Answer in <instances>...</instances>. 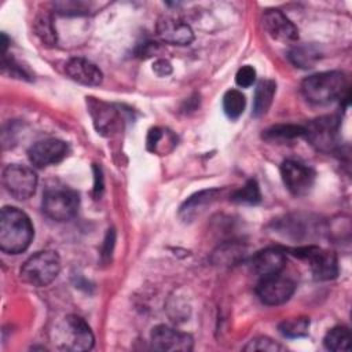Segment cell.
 I'll return each mask as SVG.
<instances>
[{
	"instance_id": "obj_1",
	"label": "cell",
	"mask_w": 352,
	"mask_h": 352,
	"mask_svg": "<svg viewBox=\"0 0 352 352\" xmlns=\"http://www.w3.org/2000/svg\"><path fill=\"white\" fill-rule=\"evenodd\" d=\"M33 224L18 208L4 206L0 213V249L8 254L25 252L33 239Z\"/></svg>"
},
{
	"instance_id": "obj_2",
	"label": "cell",
	"mask_w": 352,
	"mask_h": 352,
	"mask_svg": "<svg viewBox=\"0 0 352 352\" xmlns=\"http://www.w3.org/2000/svg\"><path fill=\"white\" fill-rule=\"evenodd\" d=\"M302 96L312 104H327L336 99H348V80L342 72H322L301 82Z\"/></svg>"
},
{
	"instance_id": "obj_3",
	"label": "cell",
	"mask_w": 352,
	"mask_h": 352,
	"mask_svg": "<svg viewBox=\"0 0 352 352\" xmlns=\"http://www.w3.org/2000/svg\"><path fill=\"white\" fill-rule=\"evenodd\" d=\"M54 333V344L60 351H89L95 342L91 327L77 315H67L63 318L55 327Z\"/></svg>"
},
{
	"instance_id": "obj_4",
	"label": "cell",
	"mask_w": 352,
	"mask_h": 352,
	"mask_svg": "<svg viewBox=\"0 0 352 352\" xmlns=\"http://www.w3.org/2000/svg\"><path fill=\"white\" fill-rule=\"evenodd\" d=\"M60 271L59 254L54 250H41L30 256L21 268V278L34 287H44L52 283Z\"/></svg>"
},
{
	"instance_id": "obj_5",
	"label": "cell",
	"mask_w": 352,
	"mask_h": 352,
	"mask_svg": "<svg viewBox=\"0 0 352 352\" xmlns=\"http://www.w3.org/2000/svg\"><path fill=\"white\" fill-rule=\"evenodd\" d=\"M78 192L65 184L48 186L43 194V212L52 220L69 221L78 210Z\"/></svg>"
},
{
	"instance_id": "obj_6",
	"label": "cell",
	"mask_w": 352,
	"mask_h": 352,
	"mask_svg": "<svg viewBox=\"0 0 352 352\" xmlns=\"http://www.w3.org/2000/svg\"><path fill=\"white\" fill-rule=\"evenodd\" d=\"M3 186L11 197L25 201L36 191L37 175L29 166L11 164L3 170Z\"/></svg>"
},
{
	"instance_id": "obj_7",
	"label": "cell",
	"mask_w": 352,
	"mask_h": 352,
	"mask_svg": "<svg viewBox=\"0 0 352 352\" xmlns=\"http://www.w3.org/2000/svg\"><path fill=\"white\" fill-rule=\"evenodd\" d=\"M292 253L296 257L309 263L311 272L316 280H330L338 275L337 257L333 252L318 246H304L293 249Z\"/></svg>"
},
{
	"instance_id": "obj_8",
	"label": "cell",
	"mask_w": 352,
	"mask_h": 352,
	"mask_svg": "<svg viewBox=\"0 0 352 352\" xmlns=\"http://www.w3.org/2000/svg\"><path fill=\"white\" fill-rule=\"evenodd\" d=\"M280 176L286 188L296 197L307 195L312 190L316 179V173L312 168L294 160L282 162Z\"/></svg>"
},
{
	"instance_id": "obj_9",
	"label": "cell",
	"mask_w": 352,
	"mask_h": 352,
	"mask_svg": "<svg viewBox=\"0 0 352 352\" xmlns=\"http://www.w3.org/2000/svg\"><path fill=\"white\" fill-rule=\"evenodd\" d=\"M305 128V136L309 143L320 151L329 153L337 147L340 121L337 117L324 116L311 121Z\"/></svg>"
},
{
	"instance_id": "obj_10",
	"label": "cell",
	"mask_w": 352,
	"mask_h": 352,
	"mask_svg": "<svg viewBox=\"0 0 352 352\" xmlns=\"http://www.w3.org/2000/svg\"><path fill=\"white\" fill-rule=\"evenodd\" d=\"M69 153V144L60 139H44L36 142L28 150V157L34 168L43 169L60 162Z\"/></svg>"
},
{
	"instance_id": "obj_11",
	"label": "cell",
	"mask_w": 352,
	"mask_h": 352,
	"mask_svg": "<svg viewBox=\"0 0 352 352\" xmlns=\"http://www.w3.org/2000/svg\"><path fill=\"white\" fill-rule=\"evenodd\" d=\"M294 290V282L286 276H280V274L261 278L256 287L258 298L267 305H280L289 301Z\"/></svg>"
},
{
	"instance_id": "obj_12",
	"label": "cell",
	"mask_w": 352,
	"mask_h": 352,
	"mask_svg": "<svg viewBox=\"0 0 352 352\" xmlns=\"http://www.w3.org/2000/svg\"><path fill=\"white\" fill-rule=\"evenodd\" d=\"M151 346L157 351L168 352H188L194 346V340L190 334L179 331L165 324H158L150 334Z\"/></svg>"
},
{
	"instance_id": "obj_13",
	"label": "cell",
	"mask_w": 352,
	"mask_h": 352,
	"mask_svg": "<svg viewBox=\"0 0 352 352\" xmlns=\"http://www.w3.org/2000/svg\"><path fill=\"white\" fill-rule=\"evenodd\" d=\"M263 28L271 38L280 43H293L298 38L297 26L279 10H267L264 12Z\"/></svg>"
},
{
	"instance_id": "obj_14",
	"label": "cell",
	"mask_w": 352,
	"mask_h": 352,
	"mask_svg": "<svg viewBox=\"0 0 352 352\" xmlns=\"http://www.w3.org/2000/svg\"><path fill=\"white\" fill-rule=\"evenodd\" d=\"M157 37L172 45H188L194 40V32L188 23L173 16H164L155 26Z\"/></svg>"
},
{
	"instance_id": "obj_15",
	"label": "cell",
	"mask_w": 352,
	"mask_h": 352,
	"mask_svg": "<svg viewBox=\"0 0 352 352\" xmlns=\"http://www.w3.org/2000/svg\"><path fill=\"white\" fill-rule=\"evenodd\" d=\"M286 265V254L278 248H267L257 252L252 258L253 272L261 278L278 275Z\"/></svg>"
},
{
	"instance_id": "obj_16",
	"label": "cell",
	"mask_w": 352,
	"mask_h": 352,
	"mask_svg": "<svg viewBox=\"0 0 352 352\" xmlns=\"http://www.w3.org/2000/svg\"><path fill=\"white\" fill-rule=\"evenodd\" d=\"M65 72L70 80L85 87H96L103 80L100 69L85 58L69 59L65 66Z\"/></svg>"
},
{
	"instance_id": "obj_17",
	"label": "cell",
	"mask_w": 352,
	"mask_h": 352,
	"mask_svg": "<svg viewBox=\"0 0 352 352\" xmlns=\"http://www.w3.org/2000/svg\"><path fill=\"white\" fill-rule=\"evenodd\" d=\"M91 116L96 131L102 135H111L120 126V113L116 107L100 100H91Z\"/></svg>"
},
{
	"instance_id": "obj_18",
	"label": "cell",
	"mask_w": 352,
	"mask_h": 352,
	"mask_svg": "<svg viewBox=\"0 0 352 352\" xmlns=\"http://www.w3.org/2000/svg\"><path fill=\"white\" fill-rule=\"evenodd\" d=\"M220 190L210 188V190H202L199 192H195L190 198L186 199V202L180 206V217L184 221H191L195 219V216L204 210L208 205H210L213 201H216L220 195Z\"/></svg>"
},
{
	"instance_id": "obj_19",
	"label": "cell",
	"mask_w": 352,
	"mask_h": 352,
	"mask_svg": "<svg viewBox=\"0 0 352 352\" xmlns=\"http://www.w3.org/2000/svg\"><path fill=\"white\" fill-rule=\"evenodd\" d=\"M275 92H276V84L274 80L264 78V80L258 81V84L256 85L254 98H253L252 114L254 117H261L270 110L274 96H275Z\"/></svg>"
},
{
	"instance_id": "obj_20",
	"label": "cell",
	"mask_w": 352,
	"mask_h": 352,
	"mask_svg": "<svg viewBox=\"0 0 352 352\" xmlns=\"http://www.w3.org/2000/svg\"><path fill=\"white\" fill-rule=\"evenodd\" d=\"M351 341L352 337L349 329L345 326H336L326 333L323 345L333 352H348L351 351Z\"/></svg>"
},
{
	"instance_id": "obj_21",
	"label": "cell",
	"mask_w": 352,
	"mask_h": 352,
	"mask_svg": "<svg viewBox=\"0 0 352 352\" xmlns=\"http://www.w3.org/2000/svg\"><path fill=\"white\" fill-rule=\"evenodd\" d=\"M305 128L294 124H278L265 129L263 138L270 142H289L296 138H304Z\"/></svg>"
},
{
	"instance_id": "obj_22",
	"label": "cell",
	"mask_w": 352,
	"mask_h": 352,
	"mask_svg": "<svg viewBox=\"0 0 352 352\" xmlns=\"http://www.w3.org/2000/svg\"><path fill=\"white\" fill-rule=\"evenodd\" d=\"M289 58L294 66L301 69H309V67H314V65L319 60L320 54L316 47L311 44H301V45H296L290 51Z\"/></svg>"
},
{
	"instance_id": "obj_23",
	"label": "cell",
	"mask_w": 352,
	"mask_h": 352,
	"mask_svg": "<svg viewBox=\"0 0 352 352\" xmlns=\"http://www.w3.org/2000/svg\"><path fill=\"white\" fill-rule=\"evenodd\" d=\"M309 319L307 316H296L283 319L278 324L279 333L286 338H300L308 334Z\"/></svg>"
},
{
	"instance_id": "obj_24",
	"label": "cell",
	"mask_w": 352,
	"mask_h": 352,
	"mask_svg": "<svg viewBox=\"0 0 352 352\" xmlns=\"http://www.w3.org/2000/svg\"><path fill=\"white\" fill-rule=\"evenodd\" d=\"M34 32L44 45H55L56 32L52 23V18L47 12H41L34 18Z\"/></svg>"
},
{
	"instance_id": "obj_25",
	"label": "cell",
	"mask_w": 352,
	"mask_h": 352,
	"mask_svg": "<svg viewBox=\"0 0 352 352\" xmlns=\"http://www.w3.org/2000/svg\"><path fill=\"white\" fill-rule=\"evenodd\" d=\"M246 98L239 89H228L223 96V110L231 120H236L245 110Z\"/></svg>"
},
{
	"instance_id": "obj_26",
	"label": "cell",
	"mask_w": 352,
	"mask_h": 352,
	"mask_svg": "<svg viewBox=\"0 0 352 352\" xmlns=\"http://www.w3.org/2000/svg\"><path fill=\"white\" fill-rule=\"evenodd\" d=\"M231 201L239 205H257L261 201V192L257 182L250 179L245 183V186L236 190L231 195Z\"/></svg>"
},
{
	"instance_id": "obj_27",
	"label": "cell",
	"mask_w": 352,
	"mask_h": 352,
	"mask_svg": "<svg viewBox=\"0 0 352 352\" xmlns=\"http://www.w3.org/2000/svg\"><path fill=\"white\" fill-rule=\"evenodd\" d=\"M245 351H265V352H278V351H283V346L280 344H278L276 341H274L270 337H256L253 340H250L245 348Z\"/></svg>"
},
{
	"instance_id": "obj_28",
	"label": "cell",
	"mask_w": 352,
	"mask_h": 352,
	"mask_svg": "<svg viewBox=\"0 0 352 352\" xmlns=\"http://www.w3.org/2000/svg\"><path fill=\"white\" fill-rule=\"evenodd\" d=\"M256 81V70L250 65H245L238 69L235 74V82L241 88H249Z\"/></svg>"
},
{
	"instance_id": "obj_29",
	"label": "cell",
	"mask_w": 352,
	"mask_h": 352,
	"mask_svg": "<svg viewBox=\"0 0 352 352\" xmlns=\"http://www.w3.org/2000/svg\"><path fill=\"white\" fill-rule=\"evenodd\" d=\"M166 135H168V132L164 128H153V129H150V132L147 135V142H146L147 148L150 151H153V153L160 151L161 142L164 139H166Z\"/></svg>"
},
{
	"instance_id": "obj_30",
	"label": "cell",
	"mask_w": 352,
	"mask_h": 352,
	"mask_svg": "<svg viewBox=\"0 0 352 352\" xmlns=\"http://www.w3.org/2000/svg\"><path fill=\"white\" fill-rule=\"evenodd\" d=\"M55 7L59 10L58 12L66 14V15H80V14H87L85 7L82 3H76V1H66V3H56Z\"/></svg>"
},
{
	"instance_id": "obj_31",
	"label": "cell",
	"mask_w": 352,
	"mask_h": 352,
	"mask_svg": "<svg viewBox=\"0 0 352 352\" xmlns=\"http://www.w3.org/2000/svg\"><path fill=\"white\" fill-rule=\"evenodd\" d=\"M153 72L158 77H166V76H169L172 73V65L166 59H157L153 63Z\"/></svg>"
},
{
	"instance_id": "obj_32",
	"label": "cell",
	"mask_w": 352,
	"mask_h": 352,
	"mask_svg": "<svg viewBox=\"0 0 352 352\" xmlns=\"http://www.w3.org/2000/svg\"><path fill=\"white\" fill-rule=\"evenodd\" d=\"M155 48H157V44H155V43H151V41L143 43V44H140V45H139L138 56H140V58L151 56V55L155 52Z\"/></svg>"
},
{
	"instance_id": "obj_33",
	"label": "cell",
	"mask_w": 352,
	"mask_h": 352,
	"mask_svg": "<svg viewBox=\"0 0 352 352\" xmlns=\"http://www.w3.org/2000/svg\"><path fill=\"white\" fill-rule=\"evenodd\" d=\"M114 236H116L114 230H109V232L106 235V239H104V245H103L104 246L103 253H102L103 257H110V254L113 252V246H114Z\"/></svg>"
},
{
	"instance_id": "obj_34",
	"label": "cell",
	"mask_w": 352,
	"mask_h": 352,
	"mask_svg": "<svg viewBox=\"0 0 352 352\" xmlns=\"http://www.w3.org/2000/svg\"><path fill=\"white\" fill-rule=\"evenodd\" d=\"M94 172H95V184H94V192L96 197L100 195L103 191V177H102V170L96 165H94Z\"/></svg>"
}]
</instances>
